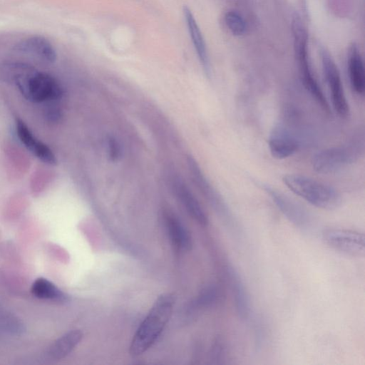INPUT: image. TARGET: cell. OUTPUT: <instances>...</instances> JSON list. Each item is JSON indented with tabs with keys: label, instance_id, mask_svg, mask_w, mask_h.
<instances>
[{
	"label": "cell",
	"instance_id": "22",
	"mask_svg": "<svg viewBox=\"0 0 365 365\" xmlns=\"http://www.w3.org/2000/svg\"><path fill=\"white\" fill-rule=\"evenodd\" d=\"M46 117L51 121H58V119L61 118V113L56 108H51L48 110Z\"/></svg>",
	"mask_w": 365,
	"mask_h": 365
},
{
	"label": "cell",
	"instance_id": "16",
	"mask_svg": "<svg viewBox=\"0 0 365 365\" xmlns=\"http://www.w3.org/2000/svg\"><path fill=\"white\" fill-rule=\"evenodd\" d=\"M349 82L353 91L362 96L365 91V71L363 60L356 46H352L348 59Z\"/></svg>",
	"mask_w": 365,
	"mask_h": 365
},
{
	"label": "cell",
	"instance_id": "11",
	"mask_svg": "<svg viewBox=\"0 0 365 365\" xmlns=\"http://www.w3.org/2000/svg\"><path fill=\"white\" fill-rule=\"evenodd\" d=\"M16 129L20 141L36 158L50 165L56 163V158L53 151L45 143L36 138L24 122L20 119L16 120Z\"/></svg>",
	"mask_w": 365,
	"mask_h": 365
},
{
	"label": "cell",
	"instance_id": "7",
	"mask_svg": "<svg viewBox=\"0 0 365 365\" xmlns=\"http://www.w3.org/2000/svg\"><path fill=\"white\" fill-rule=\"evenodd\" d=\"M321 57L323 73L330 94L332 107L340 117L347 118L350 110L339 71L329 53L323 51Z\"/></svg>",
	"mask_w": 365,
	"mask_h": 365
},
{
	"label": "cell",
	"instance_id": "2",
	"mask_svg": "<svg viewBox=\"0 0 365 365\" xmlns=\"http://www.w3.org/2000/svg\"><path fill=\"white\" fill-rule=\"evenodd\" d=\"M174 304L171 294L158 297L133 338L130 346L132 356L142 354L155 343L170 319Z\"/></svg>",
	"mask_w": 365,
	"mask_h": 365
},
{
	"label": "cell",
	"instance_id": "6",
	"mask_svg": "<svg viewBox=\"0 0 365 365\" xmlns=\"http://www.w3.org/2000/svg\"><path fill=\"white\" fill-rule=\"evenodd\" d=\"M324 243L346 255L359 257L364 254L365 237L361 232L339 228H327L322 232Z\"/></svg>",
	"mask_w": 365,
	"mask_h": 365
},
{
	"label": "cell",
	"instance_id": "8",
	"mask_svg": "<svg viewBox=\"0 0 365 365\" xmlns=\"http://www.w3.org/2000/svg\"><path fill=\"white\" fill-rule=\"evenodd\" d=\"M261 187L290 222L300 229L309 227L310 216L300 205L273 187L265 184H262Z\"/></svg>",
	"mask_w": 365,
	"mask_h": 365
},
{
	"label": "cell",
	"instance_id": "5",
	"mask_svg": "<svg viewBox=\"0 0 365 365\" xmlns=\"http://www.w3.org/2000/svg\"><path fill=\"white\" fill-rule=\"evenodd\" d=\"M294 29L295 47L299 73L305 89L317 103L327 112H329V103L319 86L311 67L307 53V37L299 25Z\"/></svg>",
	"mask_w": 365,
	"mask_h": 365
},
{
	"label": "cell",
	"instance_id": "3",
	"mask_svg": "<svg viewBox=\"0 0 365 365\" xmlns=\"http://www.w3.org/2000/svg\"><path fill=\"white\" fill-rule=\"evenodd\" d=\"M282 182L294 194L316 207L333 210L341 205V195L335 188L309 177L287 174Z\"/></svg>",
	"mask_w": 365,
	"mask_h": 365
},
{
	"label": "cell",
	"instance_id": "9",
	"mask_svg": "<svg viewBox=\"0 0 365 365\" xmlns=\"http://www.w3.org/2000/svg\"><path fill=\"white\" fill-rule=\"evenodd\" d=\"M187 164L190 175L197 188H199L200 192L210 201L216 210L227 221L231 222L232 225L234 227L235 219L232 213L229 210L222 197L207 179L197 162H196L192 156H188Z\"/></svg>",
	"mask_w": 365,
	"mask_h": 365
},
{
	"label": "cell",
	"instance_id": "4",
	"mask_svg": "<svg viewBox=\"0 0 365 365\" xmlns=\"http://www.w3.org/2000/svg\"><path fill=\"white\" fill-rule=\"evenodd\" d=\"M363 150L364 143L356 139L348 144L318 152L312 158V166L320 174L334 173L356 161Z\"/></svg>",
	"mask_w": 365,
	"mask_h": 365
},
{
	"label": "cell",
	"instance_id": "21",
	"mask_svg": "<svg viewBox=\"0 0 365 365\" xmlns=\"http://www.w3.org/2000/svg\"><path fill=\"white\" fill-rule=\"evenodd\" d=\"M108 153L110 159L115 160L118 158L120 153V147L115 139L110 138L108 139Z\"/></svg>",
	"mask_w": 365,
	"mask_h": 365
},
{
	"label": "cell",
	"instance_id": "18",
	"mask_svg": "<svg viewBox=\"0 0 365 365\" xmlns=\"http://www.w3.org/2000/svg\"><path fill=\"white\" fill-rule=\"evenodd\" d=\"M31 292L33 296L43 300L63 302L67 296L52 282L43 277H38L31 285Z\"/></svg>",
	"mask_w": 365,
	"mask_h": 365
},
{
	"label": "cell",
	"instance_id": "12",
	"mask_svg": "<svg viewBox=\"0 0 365 365\" xmlns=\"http://www.w3.org/2000/svg\"><path fill=\"white\" fill-rule=\"evenodd\" d=\"M174 192L187 212L201 225H207V216L189 187L178 178L173 180Z\"/></svg>",
	"mask_w": 365,
	"mask_h": 365
},
{
	"label": "cell",
	"instance_id": "13",
	"mask_svg": "<svg viewBox=\"0 0 365 365\" xmlns=\"http://www.w3.org/2000/svg\"><path fill=\"white\" fill-rule=\"evenodd\" d=\"M184 18L187 30L203 70L207 76H210V64L205 39L200 29L187 6L183 7Z\"/></svg>",
	"mask_w": 365,
	"mask_h": 365
},
{
	"label": "cell",
	"instance_id": "15",
	"mask_svg": "<svg viewBox=\"0 0 365 365\" xmlns=\"http://www.w3.org/2000/svg\"><path fill=\"white\" fill-rule=\"evenodd\" d=\"M16 50L35 55L38 58L49 62H54L56 59V53L48 40L46 38L35 36L21 41L16 46Z\"/></svg>",
	"mask_w": 365,
	"mask_h": 365
},
{
	"label": "cell",
	"instance_id": "20",
	"mask_svg": "<svg viewBox=\"0 0 365 365\" xmlns=\"http://www.w3.org/2000/svg\"><path fill=\"white\" fill-rule=\"evenodd\" d=\"M225 22L228 29L235 36H242L246 32L247 25L245 19L235 10H230L225 13Z\"/></svg>",
	"mask_w": 365,
	"mask_h": 365
},
{
	"label": "cell",
	"instance_id": "19",
	"mask_svg": "<svg viewBox=\"0 0 365 365\" xmlns=\"http://www.w3.org/2000/svg\"><path fill=\"white\" fill-rule=\"evenodd\" d=\"M166 225L175 247L179 250H189L191 247V237L180 222L173 215H168Z\"/></svg>",
	"mask_w": 365,
	"mask_h": 365
},
{
	"label": "cell",
	"instance_id": "1",
	"mask_svg": "<svg viewBox=\"0 0 365 365\" xmlns=\"http://www.w3.org/2000/svg\"><path fill=\"white\" fill-rule=\"evenodd\" d=\"M2 77L13 82L21 95L33 103L60 99L63 89L59 83L49 74L36 71L32 66L19 62H9L1 65Z\"/></svg>",
	"mask_w": 365,
	"mask_h": 365
},
{
	"label": "cell",
	"instance_id": "14",
	"mask_svg": "<svg viewBox=\"0 0 365 365\" xmlns=\"http://www.w3.org/2000/svg\"><path fill=\"white\" fill-rule=\"evenodd\" d=\"M228 272L235 311L239 318L247 320L251 312L248 292L241 276L233 267H229Z\"/></svg>",
	"mask_w": 365,
	"mask_h": 365
},
{
	"label": "cell",
	"instance_id": "17",
	"mask_svg": "<svg viewBox=\"0 0 365 365\" xmlns=\"http://www.w3.org/2000/svg\"><path fill=\"white\" fill-rule=\"evenodd\" d=\"M83 337L81 330L74 329L68 331L57 339L50 346L48 355L55 360L67 356L79 344Z\"/></svg>",
	"mask_w": 365,
	"mask_h": 365
},
{
	"label": "cell",
	"instance_id": "10",
	"mask_svg": "<svg viewBox=\"0 0 365 365\" xmlns=\"http://www.w3.org/2000/svg\"><path fill=\"white\" fill-rule=\"evenodd\" d=\"M299 146V140L287 125L279 123L273 127L268 138L269 150L273 158H287L297 152Z\"/></svg>",
	"mask_w": 365,
	"mask_h": 365
}]
</instances>
